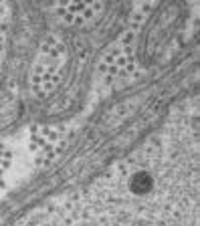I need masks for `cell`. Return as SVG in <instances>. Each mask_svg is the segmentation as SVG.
Wrapping results in <instances>:
<instances>
[{"label": "cell", "instance_id": "obj_2", "mask_svg": "<svg viewBox=\"0 0 200 226\" xmlns=\"http://www.w3.org/2000/svg\"><path fill=\"white\" fill-rule=\"evenodd\" d=\"M135 2H0V143L69 125L95 95L97 67Z\"/></svg>", "mask_w": 200, "mask_h": 226}, {"label": "cell", "instance_id": "obj_1", "mask_svg": "<svg viewBox=\"0 0 200 226\" xmlns=\"http://www.w3.org/2000/svg\"><path fill=\"white\" fill-rule=\"evenodd\" d=\"M196 45L103 73L55 158L0 198V226H198Z\"/></svg>", "mask_w": 200, "mask_h": 226}, {"label": "cell", "instance_id": "obj_3", "mask_svg": "<svg viewBox=\"0 0 200 226\" xmlns=\"http://www.w3.org/2000/svg\"><path fill=\"white\" fill-rule=\"evenodd\" d=\"M12 160H14V156H12L10 145L8 143H0V184L6 182V174L12 168Z\"/></svg>", "mask_w": 200, "mask_h": 226}]
</instances>
